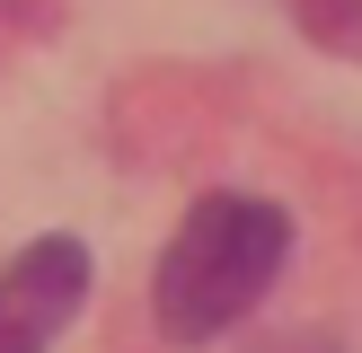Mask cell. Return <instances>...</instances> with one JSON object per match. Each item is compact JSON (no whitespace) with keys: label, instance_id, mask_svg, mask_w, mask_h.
I'll return each mask as SVG.
<instances>
[{"label":"cell","instance_id":"6da1fadb","mask_svg":"<svg viewBox=\"0 0 362 353\" xmlns=\"http://www.w3.org/2000/svg\"><path fill=\"white\" fill-rule=\"evenodd\" d=\"M283 256H292V212L283 203H265V194H204L177 221L168 256H159V282H151L159 335H177V345L230 335L274 292Z\"/></svg>","mask_w":362,"mask_h":353},{"label":"cell","instance_id":"7a4b0ae2","mask_svg":"<svg viewBox=\"0 0 362 353\" xmlns=\"http://www.w3.org/2000/svg\"><path fill=\"white\" fill-rule=\"evenodd\" d=\"M88 300V247L80 239H35L0 265V353H53V335Z\"/></svg>","mask_w":362,"mask_h":353},{"label":"cell","instance_id":"3957f363","mask_svg":"<svg viewBox=\"0 0 362 353\" xmlns=\"http://www.w3.org/2000/svg\"><path fill=\"white\" fill-rule=\"evenodd\" d=\"M292 9H300V27L327 35L336 53H362V0H292Z\"/></svg>","mask_w":362,"mask_h":353},{"label":"cell","instance_id":"277c9868","mask_svg":"<svg viewBox=\"0 0 362 353\" xmlns=\"http://www.w3.org/2000/svg\"><path fill=\"white\" fill-rule=\"evenodd\" d=\"M257 353H336L327 335H274V345H257Z\"/></svg>","mask_w":362,"mask_h":353}]
</instances>
